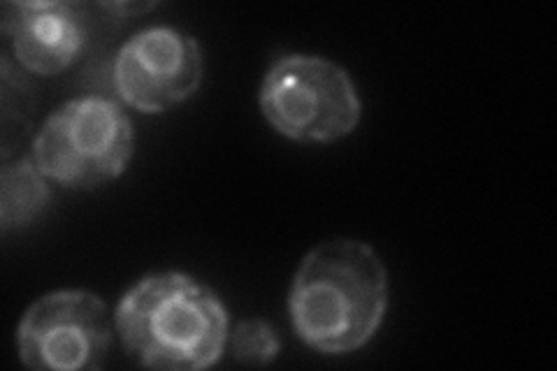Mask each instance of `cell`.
I'll use <instances>...</instances> for the list:
<instances>
[{
  "label": "cell",
  "instance_id": "cell-1",
  "mask_svg": "<svg viewBox=\"0 0 557 371\" xmlns=\"http://www.w3.org/2000/svg\"><path fill=\"white\" fill-rule=\"evenodd\" d=\"M386 309L388 270L360 239H327L313 246L288 293L293 330L325 356H344L370 344Z\"/></svg>",
  "mask_w": 557,
  "mask_h": 371
},
{
  "label": "cell",
  "instance_id": "cell-2",
  "mask_svg": "<svg viewBox=\"0 0 557 371\" xmlns=\"http://www.w3.org/2000/svg\"><path fill=\"white\" fill-rule=\"evenodd\" d=\"M116 337L149 369L198 371L228 348L231 316L221 297L184 272H153L131 286L114 309Z\"/></svg>",
  "mask_w": 557,
  "mask_h": 371
},
{
  "label": "cell",
  "instance_id": "cell-3",
  "mask_svg": "<svg viewBox=\"0 0 557 371\" xmlns=\"http://www.w3.org/2000/svg\"><path fill=\"white\" fill-rule=\"evenodd\" d=\"M135 153L133 121L112 98L82 96L51 112L33 137L30 158L49 182L91 190L119 180Z\"/></svg>",
  "mask_w": 557,
  "mask_h": 371
},
{
  "label": "cell",
  "instance_id": "cell-4",
  "mask_svg": "<svg viewBox=\"0 0 557 371\" xmlns=\"http://www.w3.org/2000/svg\"><path fill=\"white\" fill-rule=\"evenodd\" d=\"M260 112L293 143L333 145L360 123L362 100L346 70L325 57L288 54L260 84Z\"/></svg>",
  "mask_w": 557,
  "mask_h": 371
},
{
  "label": "cell",
  "instance_id": "cell-5",
  "mask_svg": "<svg viewBox=\"0 0 557 371\" xmlns=\"http://www.w3.org/2000/svg\"><path fill=\"white\" fill-rule=\"evenodd\" d=\"M114 313L91 290H54L26 309L16 348L35 371L102 369L114 342Z\"/></svg>",
  "mask_w": 557,
  "mask_h": 371
},
{
  "label": "cell",
  "instance_id": "cell-6",
  "mask_svg": "<svg viewBox=\"0 0 557 371\" xmlns=\"http://www.w3.org/2000/svg\"><path fill=\"white\" fill-rule=\"evenodd\" d=\"M205 77L200 42L180 28L151 26L121 45L112 65L121 102L143 114H163L198 94Z\"/></svg>",
  "mask_w": 557,
  "mask_h": 371
},
{
  "label": "cell",
  "instance_id": "cell-7",
  "mask_svg": "<svg viewBox=\"0 0 557 371\" xmlns=\"http://www.w3.org/2000/svg\"><path fill=\"white\" fill-rule=\"evenodd\" d=\"M3 33L26 73L61 75L75 63L89 35L86 5L63 0H30L3 8Z\"/></svg>",
  "mask_w": 557,
  "mask_h": 371
},
{
  "label": "cell",
  "instance_id": "cell-8",
  "mask_svg": "<svg viewBox=\"0 0 557 371\" xmlns=\"http://www.w3.org/2000/svg\"><path fill=\"white\" fill-rule=\"evenodd\" d=\"M47 176L28 156L16 158L0 172V230H20L38 219L49 205Z\"/></svg>",
  "mask_w": 557,
  "mask_h": 371
},
{
  "label": "cell",
  "instance_id": "cell-9",
  "mask_svg": "<svg viewBox=\"0 0 557 371\" xmlns=\"http://www.w3.org/2000/svg\"><path fill=\"white\" fill-rule=\"evenodd\" d=\"M228 348L242 364H270L282 350V342L265 318H244L231 330Z\"/></svg>",
  "mask_w": 557,
  "mask_h": 371
}]
</instances>
